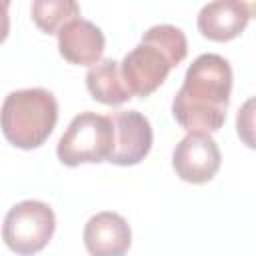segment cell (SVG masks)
Instances as JSON below:
<instances>
[{
	"mask_svg": "<svg viewBox=\"0 0 256 256\" xmlns=\"http://www.w3.org/2000/svg\"><path fill=\"white\" fill-rule=\"evenodd\" d=\"M232 68L220 54H202L186 70L172 102V116L188 132H216L226 120Z\"/></svg>",
	"mask_w": 256,
	"mask_h": 256,
	"instance_id": "cell-1",
	"label": "cell"
},
{
	"mask_svg": "<svg viewBox=\"0 0 256 256\" xmlns=\"http://www.w3.org/2000/svg\"><path fill=\"white\" fill-rule=\"evenodd\" d=\"M188 54V42L180 28L172 24H158L144 32L140 44L132 48L120 72L132 96L146 98L162 86L168 72L178 66Z\"/></svg>",
	"mask_w": 256,
	"mask_h": 256,
	"instance_id": "cell-2",
	"label": "cell"
},
{
	"mask_svg": "<svg viewBox=\"0 0 256 256\" xmlns=\"http://www.w3.org/2000/svg\"><path fill=\"white\" fill-rule=\"evenodd\" d=\"M58 120V102L44 88L14 90L0 108V128L4 138L22 150L42 146Z\"/></svg>",
	"mask_w": 256,
	"mask_h": 256,
	"instance_id": "cell-3",
	"label": "cell"
},
{
	"mask_svg": "<svg viewBox=\"0 0 256 256\" xmlns=\"http://www.w3.org/2000/svg\"><path fill=\"white\" fill-rule=\"evenodd\" d=\"M114 144V128L108 116L80 112L62 134L56 154L64 166L98 164L108 160Z\"/></svg>",
	"mask_w": 256,
	"mask_h": 256,
	"instance_id": "cell-4",
	"label": "cell"
},
{
	"mask_svg": "<svg viewBox=\"0 0 256 256\" xmlns=\"http://www.w3.org/2000/svg\"><path fill=\"white\" fill-rule=\"evenodd\" d=\"M54 210L40 200H24L12 206L2 224V240L16 254H36L54 236Z\"/></svg>",
	"mask_w": 256,
	"mask_h": 256,
	"instance_id": "cell-5",
	"label": "cell"
},
{
	"mask_svg": "<svg viewBox=\"0 0 256 256\" xmlns=\"http://www.w3.org/2000/svg\"><path fill=\"white\" fill-rule=\"evenodd\" d=\"M220 148L208 132H188L172 152L176 176L190 184L210 182L220 170Z\"/></svg>",
	"mask_w": 256,
	"mask_h": 256,
	"instance_id": "cell-6",
	"label": "cell"
},
{
	"mask_svg": "<svg viewBox=\"0 0 256 256\" xmlns=\"http://www.w3.org/2000/svg\"><path fill=\"white\" fill-rule=\"evenodd\" d=\"M114 128V144L108 162L116 166H134L142 162L152 148L150 120L138 110H116L108 114Z\"/></svg>",
	"mask_w": 256,
	"mask_h": 256,
	"instance_id": "cell-7",
	"label": "cell"
},
{
	"mask_svg": "<svg viewBox=\"0 0 256 256\" xmlns=\"http://www.w3.org/2000/svg\"><path fill=\"white\" fill-rule=\"evenodd\" d=\"M58 50L64 60L78 66H92L102 58L106 40L102 30L84 18L66 22L58 32Z\"/></svg>",
	"mask_w": 256,
	"mask_h": 256,
	"instance_id": "cell-8",
	"label": "cell"
},
{
	"mask_svg": "<svg viewBox=\"0 0 256 256\" xmlns=\"http://www.w3.org/2000/svg\"><path fill=\"white\" fill-rule=\"evenodd\" d=\"M130 242V226L116 212H98L84 226V246L92 256H122Z\"/></svg>",
	"mask_w": 256,
	"mask_h": 256,
	"instance_id": "cell-9",
	"label": "cell"
},
{
	"mask_svg": "<svg viewBox=\"0 0 256 256\" xmlns=\"http://www.w3.org/2000/svg\"><path fill=\"white\" fill-rule=\"evenodd\" d=\"M250 18L234 0H212L198 12V30L212 42H228L244 32Z\"/></svg>",
	"mask_w": 256,
	"mask_h": 256,
	"instance_id": "cell-10",
	"label": "cell"
},
{
	"mask_svg": "<svg viewBox=\"0 0 256 256\" xmlns=\"http://www.w3.org/2000/svg\"><path fill=\"white\" fill-rule=\"evenodd\" d=\"M86 88L94 100L108 106H120L132 98L130 90L124 84L120 62L116 60H98L96 64H92L86 74Z\"/></svg>",
	"mask_w": 256,
	"mask_h": 256,
	"instance_id": "cell-11",
	"label": "cell"
},
{
	"mask_svg": "<svg viewBox=\"0 0 256 256\" xmlns=\"http://www.w3.org/2000/svg\"><path fill=\"white\" fill-rule=\"evenodd\" d=\"M80 6L76 0H34L32 2V20L46 32L56 34L66 22L78 18Z\"/></svg>",
	"mask_w": 256,
	"mask_h": 256,
	"instance_id": "cell-12",
	"label": "cell"
},
{
	"mask_svg": "<svg viewBox=\"0 0 256 256\" xmlns=\"http://www.w3.org/2000/svg\"><path fill=\"white\" fill-rule=\"evenodd\" d=\"M250 108H252V100H248L244 104L242 112H238L236 126H238V136H242L248 146H254L252 144V136H250V132H252V112H250Z\"/></svg>",
	"mask_w": 256,
	"mask_h": 256,
	"instance_id": "cell-13",
	"label": "cell"
},
{
	"mask_svg": "<svg viewBox=\"0 0 256 256\" xmlns=\"http://www.w3.org/2000/svg\"><path fill=\"white\" fill-rule=\"evenodd\" d=\"M8 32H10V16L8 12H0V42L8 38Z\"/></svg>",
	"mask_w": 256,
	"mask_h": 256,
	"instance_id": "cell-14",
	"label": "cell"
},
{
	"mask_svg": "<svg viewBox=\"0 0 256 256\" xmlns=\"http://www.w3.org/2000/svg\"><path fill=\"white\" fill-rule=\"evenodd\" d=\"M236 4H240L250 16H254V12H256V0H234Z\"/></svg>",
	"mask_w": 256,
	"mask_h": 256,
	"instance_id": "cell-15",
	"label": "cell"
},
{
	"mask_svg": "<svg viewBox=\"0 0 256 256\" xmlns=\"http://www.w3.org/2000/svg\"><path fill=\"white\" fill-rule=\"evenodd\" d=\"M10 2H12V0H0V12H8Z\"/></svg>",
	"mask_w": 256,
	"mask_h": 256,
	"instance_id": "cell-16",
	"label": "cell"
}]
</instances>
